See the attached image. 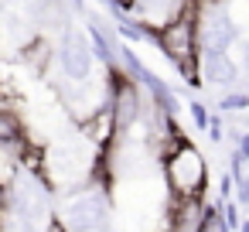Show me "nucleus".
I'll use <instances>...</instances> for the list:
<instances>
[{"label":"nucleus","mask_w":249,"mask_h":232,"mask_svg":"<svg viewBox=\"0 0 249 232\" xmlns=\"http://www.w3.org/2000/svg\"><path fill=\"white\" fill-rule=\"evenodd\" d=\"M167 178L178 195H198L205 184V161L195 147H178L167 154Z\"/></svg>","instance_id":"nucleus-1"},{"label":"nucleus","mask_w":249,"mask_h":232,"mask_svg":"<svg viewBox=\"0 0 249 232\" xmlns=\"http://www.w3.org/2000/svg\"><path fill=\"white\" fill-rule=\"evenodd\" d=\"M160 45L171 58H178L181 65L191 62V48H195V18L184 14V18H174L171 24H164L160 31Z\"/></svg>","instance_id":"nucleus-2"},{"label":"nucleus","mask_w":249,"mask_h":232,"mask_svg":"<svg viewBox=\"0 0 249 232\" xmlns=\"http://www.w3.org/2000/svg\"><path fill=\"white\" fill-rule=\"evenodd\" d=\"M174 212H178V218H174L178 229H201V225H205V222L198 218V215H201V205L195 201V195H181V205H178Z\"/></svg>","instance_id":"nucleus-3"},{"label":"nucleus","mask_w":249,"mask_h":232,"mask_svg":"<svg viewBox=\"0 0 249 232\" xmlns=\"http://www.w3.org/2000/svg\"><path fill=\"white\" fill-rule=\"evenodd\" d=\"M109 133H113V113H99V116H92L86 123V137H92L96 143L109 140Z\"/></svg>","instance_id":"nucleus-4"},{"label":"nucleus","mask_w":249,"mask_h":232,"mask_svg":"<svg viewBox=\"0 0 249 232\" xmlns=\"http://www.w3.org/2000/svg\"><path fill=\"white\" fill-rule=\"evenodd\" d=\"M65 69H69V75H86L89 58H86V52H82L79 45H69V48H65Z\"/></svg>","instance_id":"nucleus-5"},{"label":"nucleus","mask_w":249,"mask_h":232,"mask_svg":"<svg viewBox=\"0 0 249 232\" xmlns=\"http://www.w3.org/2000/svg\"><path fill=\"white\" fill-rule=\"evenodd\" d=\"M205 72H208L212 82H229V79H232V65H229L225 58H218V55H208V58H205Z\"/></svg>","instance_id":"nucleus-6"}]
</instances>
